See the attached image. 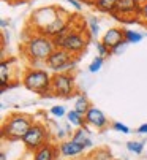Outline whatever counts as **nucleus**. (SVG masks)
Instances as JSON below:
<instances>
[{"mask_svg": "<svg viewBox=\"0 0 147 160\" xmlns=\"http://www.w3.org/2000/svg\"><path fill=\"white\" fill-rule=\"evenodd\" d=\"M49 140V132L47 128L40 124V122H33L32 127L29 128V132L26 133V136L22 138V144L26 146L27 151L35 152L38 148H41L43 144H46Z\"/></svg>", "mask_w": 147, "mask_h": 160, "instance_id": "obj_7", "label": "nucleus"}, {"mask_svg": "<svg viewBox=\"0 0 147 160\" xmlns=\"http://www.w3.org/2000/svg\"><path fill=\"white\" fill-rule=\"evenodd\" d=\"M139 18L144 24H147V2L141 3V11H139Z\"/></svg>", "mask_w": 147, "mask_h": 160, "instance_id": "obj_27", "label": "nucleus"}, {"mask_svg": "<svg viewBox=\"0 0 147 160\" xmlns=\"http://www.w3.org/2000/svg\"><path fill=\"white\" fill-rule=\"evenodd\" d=\"M59 151H60V155L63 158H75L81 154H84L86 148L79 143H76L75 140H65L59 144Z\"/></svg>", "mask_w": 147, "mask_h": 160, "instance_id": "obj_11", "label": "nucleus"}, {"mask_svg": "<svg viewBox=\"0 0 147 160\" xmlns=\"http://www.w3.org/2000/svg\"><path fill=\"white\" fill-rule=\"evenodd\" d=\"M21 160H26V158H21Z\"/></svg>", "mask_w": 147, "mask_h": 160, "instance_id": "obj_37", "label": "nucleus"}, {"mask_svg": "<svg viewBox=\"0 0 147 160\" xmlns=\"http://www.w3.org/2000/svg\"><path fill=\"white\" fill-rule=\"evenodd\" d=\"M66 2H68L73 8H76L78 11H81V10H82V3H81V0H66Z\"/></svg>", "mask_w": 147, "mask_h": 160, "instance_id": "obj_28", "label": "nucleus"}, {"mask_svg": "<svg viewBox=\"0 0 147 160\" xmlns=\"http://www.w3.org/2000/svg\"><path fill=\"white\" fill-rule=\"evenodd\" d=\"M44 63H46V67L49 68V70H52L56 73H62V72L73 70V68L76 67L78 60L73 59V56L68 51H65L62 48H56Z\"/></svg>", "mask_w": 147, "mask_h": 160, "instance_id": "obj_5", "label": "nucleus"}, {"mask_svg": "<svg viewBox=\"0 0 147 160\" xmlns=\"http://www.w3.org/2000/svg\"><path fill=\"white\" fill-rule=\"evenodd\" d=\"M136 133H139V135H147V124L139 125V127H138V130H136Z\"/></svg>", "mask_w": 147, "mask_h": 160, "instance_id": "obj_29", "label": "nucleus"}, {"mask_svg": "<svg viewBox=\"0 0 147 160\" xmlns=\"http://www.w3.org/2000/svg\"><path fill=\"white\" fill-rule=\"evenodd\" d=\"M76 90L75 86V76L70 72H62V73H54L52 81H51V94L57 97H71Z\"/></svg>", "mask_w": 147, "mask_h": 160, "instance_id": "obj_6", "label": "nucleus"}, {"mask_svg": "<svg viewBox=\"0 0 147 160\" xmlns=\"http://www.w3.org/2000/svg\"><path fill=\"white\" fill-rule=\"evenodd\" d=\"M60 13H62V8H57V7L40 8L32 14V24L35 26L37 32H43L60 16Z\"/></svg>", "mask_w": 147, "mask_h": 160, "instance_id": "obj_8", "label": "nucleus"}, {"mask_svg": "<svg viewBox=\"0 0 147 160\" xmlns=\"http://www.w3.org/2000/svg\"><path fill=\"white\" fill-rule=\"evenodd\" d=\"M0 160H7V152H2V154H0Z\"/></svg>", "mask_w": 147, "mask_h": 160, "instance_id": "obj_33", "label": "nucleus"}, {"mask_svg": "<svg viewBox=\"0 0 147 160\" xmlns=\"http://www.w3.org/2000/svg\"><path fill=\"white\" fill-rule=\"evenodd\" d=\"M112 128L115 132H120V133H130V128L122 122H112Z\"/></svg>", "mask_w": 147, "mask_h": 160, "instance_id": "obj_25", "label": "nucleus"}, {"mask_svg": "<svg viewBox=\"0 0 147 160\" xmlns=\"http://www.w3.org/2000/svg\"><path fill=\"white\" fill-rule=\"evenodd\" d=\"M59 154H60L59 148L51 141H47L46 144H43L33 152V160H57Z\"/></svg>", "mask_w": 147, "mask_h": 160, "instance_id": "obj_12", "label": "nucleus"}, {"mask_svg": "<svg viewBox=\"0 0 147 160\" xmlns=\"http://www.w3.org/2000/svg\"><path fill=\"white\" fill-rule=\"evenodd\" d=\"M32 124H33V119L30 116L14 112L11 116H8V119L3 122L2 136L8 141H22V138L26 136Z\"/></svg>", "mask_w": 147, "mask_h": 160, "instance_id": "obj_3", "label": "nucleus"}, {"mask_svg": "<svg viewBox=\"0 0 147 160\" xmlns=\"http://www.w3.org/2000/svg\"><path fill=\"white\" fill-rule=\"evenodd\" d=\"M90 102H89V98H87V95L86 94H79L78 95V98H76V102H75V108L73 109H76L79 114H82V116H86L87 114V111L90 109Z\"/></svg>", "mask_w": 147, "mask_h": 160, "instance_id": "obj_15", "label": "nucleus"}, {"mask_svg": "<svg viewBox=\"0 0 147 160\" xmlns=\"http://www.w3.org/2000/svg\"><path fill=\"white\" fill-rule=\"evenodd\" d=\"M13 2H16V0H13Z\"/></svg>", "mask_w": 147, "mask_h": 160, "instance_id": "obj_38", "label": "nucleus"}, {"mask_svg": "<svg viewBox=\"0 0 147 160\" xmlns=\"http://www.w3.org/2000/svg\"><path fill=\"white\" fill-rule=\"evenodd\" d=\"M90 138V130L84 125V127H79L75 133H73V136H71V140H75L76 143H79V144H84L87 140Z\"/></svg>", "mask_w": 147, "mask_h": 160, "instance_id": "obj_17", "label": "nucleus"}, {"mask_svg": "<svg viewBox=\"0 0 147 160\" xmlns=\"http://www.w3.org/2000/svg\"><path fill=\"white\" fill-rule=\"evenodd\" d=\"M103 63H105V57L96 56V57L92 60V63L89 65V72H90V73H96V72H100V70H101V67H103Z\"/></svg>", "mask_w": 147, "mask_h": 160, "instance_id": "obj_20", "label": "nucleus"}, {"mask_svg": "<svg viewBox=\"0 0 147 160\" xmlns=\"http://www.w3.org/2000/svg\"><path fill=\"white\" fill-rule=\"evenodd\" d=\"M138 2H139V3H145V2H147V0H138Z\"/></svg>", "mask_w": 147, "mask_h": 160, "instance_id": "obj_35", "label": "nucleus"}, {"mask_svg": "<svg viewBox=\"0 0 147 160\" xmlns=\"http://www.w3.org/2000/svg\"><path fill=\"white\" fill-rule=\"evenodd\" d=\"M127 41L124 40V41H120L119 44H117V46H114L112 49H111V54H122V52H124V49H125V46H127Z\"/></svg>", "mask_w": 147, "mask_h": 160, "instance_id": "obj_26", "label": "nucleus"}, {"mask_svg": "<svg viewBox=\"0 0 147 160\" xmlns=\"http://www.w3.org/2000/svg\"><path fill=\"white\" fill-rule=\"evenodd\" d=\"M84 118H86V124L95 127L96 130H105L109 124L108 118L105 116V112L101 109H98L96 106H90V109L87 111V114Z\"/></svg>", "mask_w": 147, "mask_h": 160, "instance_id": "obj_10", "label": "nucleus"}, {"mask_svg": "<svg viewBox=\"0 0 147 160\" xmlns=\"http://www.w3.org/2000/svg\"><path fill=\"white\" fill-rule=\"evenodd\" d=\"M66 121L73 125V127H84V125H87L86 124V118L82 116V114H79L76 109H70L68 112H66Z\"/></svg>", "mask_w": 147, "mask_h": 160, "instance_id": "obj_14", "label": "nucleus"}, {"mask_svg": "<svg viewBox=\"0 0 147 160\" xmlns=\"http://www.w3.org/2000/svg\"><path fill=\"white\" fill-rule=\"evenodd\" d=\"M56 49L54 40L51 37H47L41 32L33 33L22 46V52L30 62L38 63V62H46L47 57L52 54Z\"/></svg>", "mask_w": 147, "mask_h": 160, "instance_id": "obj_1", "label": "nucleus"}, {"mask_svg": "<svg viewBox=\"0 0 147 160\" xmlns=\"http://www.w3.org/2000/svg\"><path fill=\"white\" fill-rule=\"evenodd\" d=\"M49 112L52 114L54 118H57V119H60V118H63V116H66V109H65V106H60V105H57V106H52L51 109H49Z\"/></svg>", "mask_w": 147, "mask_h": 160, "instance_id": "obj_23", "label": "nucleus"}, {"mask_svg": "<svg viewBox=\"0 0 147 160\" xmlns=\"http://www.w3.org/2000/svg\"><path fill=\"white\" fill-rule=\"evenodd\" d=\"M26 2H32V0H26Z\"/></svg>", "mask_w": 147, "mask_h": 160, "instance_id": "obj_36", "label": "nucleus"}, {"mask_svg": "<svg viewBox=\"0 0 147 160\" xmlns=\"http://www.w3.org/2000/svg\"><path fill=\"white\" fill-rule=\"evenodd\" d=\"M127 149L130 152H135V154H142L144 151V143L141 141H128L127 143Z\"/></svg>", "mask_w": 147, "mask_h": 160, "instance_id": "obj_21", "label": "nucleus"}, {"mask_svg": "<svg viewBox=\"0 0 147 160\" xmlns=\"http://www.w3.org/2000/svg\"><path fill=\"white\" fill-rule=\"evenodd\" d=\"M96 2H98V0H84V3H89V5H93V7H95Z\"/></svg>", "mask_w": 147, "mask_h": 160, "instance_id": "obj_32", "label": "nucleus"}, {"mask_svg": "<svg viewBox=\"0 0 147 160\" xmlns=\"http://www.w3.org/2000/svg\"><path fill=\"white\" fill-rule=\"evenodd\" d=\"M75 19H76V16H75ZM52 40H54L56 48H62V49L68 51L73 57L81 54L86 49V46H87V35H86L84 27H81V26L79 27H73V22L60 35L54 37Z\"/></svg>", "mask_w": 147, "mask_h": 160, "instance_id": "obj_2", "label": "nucleus"}, {"mask_svg": "<svg viewBox=\"0 0 147 160\" xmlns=\"http://www.w3.org/2000/svg\"><path fill=\"white\" fill-rule=\"evenodd\" d=\"M124 38H125V41L130 44V43H139V41L144 38V35L139 33V32H136V30L124 29Z\"/></svg>", "mask_w": 147, "mask_h": 160, "instance_id": "obj_19", "label": "nucleus"}, {"mask_svg": "<svg viewBox=\"0 0 147 160\" xmlns=\"http://www.w3.org/2000/svg\"><path fill=\"white\" fill-rule=\"evenodd\" d=\"M117 2L119 0H98V2L95 3V7L103 11V13H114L115 11V7H117Z\"/></svg>", "mask_w": 147, "mask_h": 160, "instance_id": "obj_16", "label": "nucleus"}, {"mask_svg": "<svg viewBox=\"0 0 147 160\" xmlns=\"http://www.w3.org/2000/svg\"><path fill=\"white\" fill-rule=\"evenodd\" d=\"M8 26H10V21H7V19H2V21H0V27H2V30H5Z\"/></svg>", "mask_w": 147, "mask_h": 160, "instance_id": "obj_30", "label": "nucleus"}, {"mask_svg": "<svg viewBox=\"0 0 147 160\" xmlns=\"http://www.w3.org/2000/svg\"><path fill=\"white\" fill-rule=\"evenodd\" d=\"M89 32L93 37H98V33H100V24H98L96 18H90L89 19Z\"/></svg>", "mask_w": 147, "mask_h": 160, "instance_id": "obj_22", "label": "nucleus"}, {"mask_svg": "<svg viewBox=\"0 0 147 160\" xmlns=\"http://www.w3.org/2000/svg\"><path fill=\"white\" fill-rule=\"evenodd\" d=\"M139 11H141V3L138 0H119L115 11L111 13V16L120 22H125L127 18H139Z\"/></svg>", "mask_w": 147, "mask_h": 160, "instance_id": "obj_9", "label": "nucleus"}, {"mask_svg": "<svg viewBox=\"0 0 147 160\" xmlns=\"http://www.w3.org/2000/svg\"><path fill=\"white\" fill-rule=\"evenodd\" d=\"M90 157H92V160H114L111 151L106 149V148H98L96 151L92 152Z\"/></svg>", "mask_w": 147, "mask_h": 160, "instance_id": "obj_18", "label": "nucleus"}, {"mask_svg": "<svg viewBox=\"0 0 147 160\" xmlns=\"http://www.w3.org/2000/svg\"><path fill=\"white\" fill-rule=\"evenodd\" d=\"M79 160H92V157H86V158H79Z\"/></svg>", "mask_w": 147, "mask_h": 160, "instance_id": "obj_34", "label": "nucleus"}, {"mask_svg": "<svg viewBox=\"0 0 147 160\" xmlns=\"http://www.w3.org/2000/svg\"><path fill=\"white\" fill-rule=\"evenodd\" d=\"M96 51H98V56H101V57H106V56L111 54V49L103 41H96Z\"/></svg>", "mask_w": 147, "mask_h": 160, "instance_id": "obj_24", "label": "nucleus"}, {"mask_svg": "<svg viewBox=\"0 0 147 160\" xmlns=\"http://www.w3.org/2000/svg\"><path fill=\"white\" fill-rule=\"evenodd\" d=\"M51 81L52 76L49 75L47 70L41 68H27L22 75V84L26 89H29L33 94H49L51 92Z\"/></svg>", "mask_w": 147, "mask_h": 160, "instance_id": "obj_4", "label": "nucleus"}, {"mask_svg": "<svg viewBox=\"0 0 147 160\" xmlns=\"http://www.w3.org/2000/svg\"><path fill=\"white\" fill-rule=\"evenodd\" d=\"M124 40H125L124 38V29H117V27H112V29L106 30L105 35H103V38H101V41L106 44L109 49H112L114 46H117V44L120 41H124Z\"/></svg>", "mask_w": 147, "mask_h": 160, "instance_id": "obj_13", "label": "nucleus"}, {"mask_svg": "<svg viewBox=\"0 0 147 160\" xmlns=\"http://www.w3.org/2000/svg\"><path fill=\"white\" fill-rule=\"evenodd\" d=\"M82 146H84V148H86V149H90V148H92V146H93V141H92V140H90V138H89V140H87V141H86V143H84V144H82Z\"/></svg>", "mask_w": 147, "mask_h": 160, "instance_id": "obj_31", "label": "nucleus"}]
</instances>
